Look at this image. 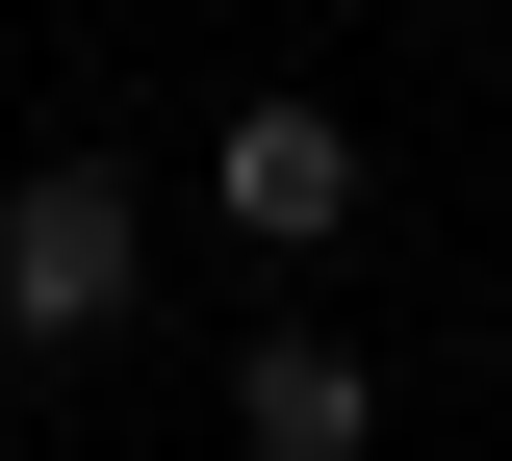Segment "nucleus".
<instances>
[{
	"label": "nucleus",
	"mask_w": 512,
	"mask_h": 461,
	"mask_svg": "<svg viewBox=\"0 0 512 461\" xmlns=\"http://www.w3.org/2000/svg\"><path fill=\"white\" fill-rule=\"evenodd\" d=\"M128 282H154V205H128L103 154H52V180L0 205V359H77V333H128Z\"/></svg>",
	"instance_id": "nucleus-1"
},
{
	"label": "nucleus",
	"mask_w": 512,
	"mask_h": 461,
	"mask_svg": "<svg viewBox=\"0 0 512 461\" xmlns=\"http://www.w3.org/2000/svg\"><path fill=\"white\" fill-rule=\"evenodd\" d=\"M205 180H231V231H282V257H308V231H359V129H333V103H231V154H205Z\"/></svg>",
	"instance_id": "nucleus-2"
},
{
	"label": "nucleus",
	"mask_w": 512,
	"mask_h": 461,
	"mask_svg": "<svg viewBox=\"0 0 512 461\" xmlns=\"http://www.w3.org/2000/svg\"><path fill=\"white\" fill-rule=\"evenodd\" d=\"M231 436H256V461H359V436H384L359 333H256V359H231Z\"/></svg>",
	"instance_id": "nucleus-3"
}]
</instances>
